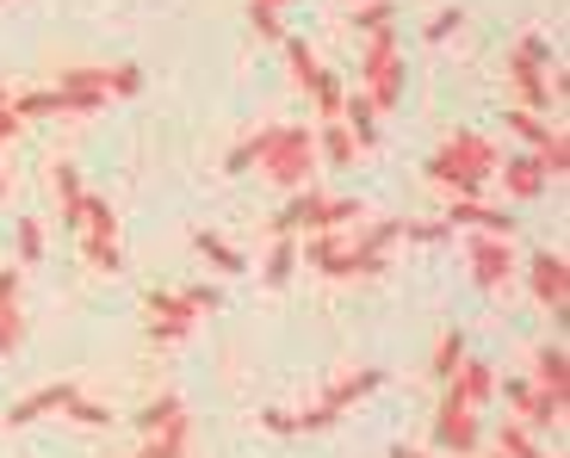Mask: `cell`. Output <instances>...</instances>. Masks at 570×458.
Returning a JSON list of instances; mask_svg holds the SVG:
<instances>
[{
  "label": "cell",
  "instance_id": "2e32d148",
  "mask_svg": "<svg viewBox=\"0 0 570 458\" xmlns=\"http://www.w3.org/2000/svg\"><path fill=\"white\" fill-rule=\"evenodd\" d=\"M50 192H57V217H62V229H81V211H87L81 168H69V161H57V168H50Z\"/></svg>",
  "mask_w": 570,
  "mask_h": 458
},
{
  "label": "cell",
  "instance_id": "f546056e",
  "mask_svg": "<svg viewBox=\"0 0 570 458\" xmlns=\"http://www.w3.org/2000/svg\"><path fill=\"white\" fill-rule=\"evenodd\" d=\"M502 125H509L514 137H521V143H533V149H540L546 137H552V125H546V112H528V106H514V112H502Z\"/></svg>",
  "mask_w": 570,
  "mask_h": 458
},
{
  "label": "cell",
  "instance_id": "30bf717a",
  "mask_svg": "<svg viewBox=\"0 0 570 458\" xmlns=\"http://www.w3.org/2000/svg\"><path fill=\"white\" fill-rule=\"evenodd\" d=\"M528 286H533V298H540V310L564 316V303H570V260L558 255V248H540V255L528 260Z\"/></svg>",
  "mask_w": 570,
  "mask_h": 458
},
{
  "label": "cell",
  "instance_id": "7a4b0ae2",
  "mask_svg": "<svg viewBox=\"0 0 570 458\" xmlns=\"http://www.w3.org/2000/svg\"><path fill=\"white\" fill-rule=\"evenodd\" d=\"M497 143H490V137H478V130H459L453 143L441 149V156L428 161V187H441L446 199H478V192L490 187V180H497Z\"/></svg>",
  "mask_w": 570,
  "mask_h": 458
},
{
  "label": "cell",
  "instance_id": "7bdbcfd3",
  "mask_svg": "<svg viewBox=\"0 0 570 458\" xmlns=\"http://www.w3.org/2000/svg\"><path fill=\"white\" fill-rule=\"evenodd\" d=\"M19 130H26V118H19V112H13V100H7V106H0V149L13 143Z\"/></svg>",
  "mask_w": 570,
  "mask_h": 458
},
{
  "label": "cell",
  "instance_id": "484cf974",
  "mask_svg": "<svg viewBox=\"0 0 570 458\" xmlns=\"http://www.w3.org/2000/svg\"><path fill=\"white\" fill-rule=\"evenodd\" d=\"M533 161H540V168H546V180H552V187H558V180H564V173H570V137H564V130L552 125V137H546L540 149H533Z\"/></svg>",
  "mask_w": 570,
  "mask_h": 458
},
{
  "label": "cell",
  "instance_id": "d590c367",
  "mask_svg": "<svg viewBox=\"0 0 570 458\" xmlns=\"http://www.w3.org/2000/svg\"><path fill=\"white\" fill-rule=\"evenodd\" d=\"M354 236H360V248H372V255H385V248L403 236V217H379L372 229H354Z\"/></svg>",
  "mask_w": 570,
  "mask_h": 458
},
{
  "label": "cell",
  "instance_id": "4dcf8cb0",
  "mask_svg": "<svg viewBox=\"0 0 570 458\" xmlns=\"http://www.w3.org/2000/svg\"><path fill=\"white\" fill-rule=\"evenodd\" d=\"M497 452L502 458H546L540 446H533V428H521V421H502L497 428Z\"/></svg>",
  "mask_w": 570,
  "mask_h": 458
},
{
  "label": "cell",
  "instance_id": "4fadbf2b",
  "mask_svg": "<svg viewBox=\"0 0 570 458\" xmlns=\"http://www.w3.org/2000/svg\"><path fill=\"white\" fill-rule=\"evenodd\" d=\"M446 223L471 229V236H514V217L497 211V205H484V199H453L446 205Z\"/></svg>",
  "mask_w": 570,
  "mask_h": 458
},
{
  "label": "cell",
  "instance_id": "f35d334b",
  "mask_svg": "<svg viewBox=\"0 0 570 458\" xmlns=\"http://www.w3.org/2000/svg\"><path fill=\"white\" fill-rule=\"evenodd\" d=\"M459 26H465V13H459V7H441V13H434V19L422 26V38H428V43H446Z\"/></svg>",
  "mask_w": 570,
  "mask_h": 458
},
{
  "label": "cell",
  "instance_id": "8fae6325",
  "mask_svg": "<svg viewBox=\"0 0 570 458\" xmlns=\"http://www.w3.org/2000/svg\"><path fill=\"white\" fill-rule=\"evenodd\" d=\"M199 322L205 316L193 310L186 291H149V335H156V341H186Z\"/></svg>",
  "mask_w": 570,
  "mask_h": 458
},
{
  "label": "cell",
  "instance_id": "e575fe53",
  "mask_svg": "<svg viewBox=\"0 0 570 458\" xmlns=\"http://www.w3.org/2000/svg\"><path fill=\"white\" fill-rule=\"evenodd\" d=\"M311 100H316V112H323V125H328V118H342L347 81H342V74H323V81H316V93H311Z\"/></svg>",
  "mask_w": 570,
  "mask_h": 458
},
{
  "label": "cell",
  "instance_id": "74e56055",
  "mask_svg": "<svg viewBox=\"0 0 570 458\" xmlns=\"http://www.w3.org/2000/svg\"><path fill=\"white\" fill-rule=\"evenodd\" d=\"M248 26H255L261 38H273V43L285 38V26H279V7H267V0H248Z\"/></svg>",
  "mask_w": 570,
  "mask_h": 458
},
{
  "label": "cell",
  "instance_id": "1f68e13d",
  "mask_svg": "<svg viewBox=\"0 0 570 458\" xmlns=\"http://www.w3.org/2000/svg\"><path fill=\"white\" fill-rule=\"evenodd\" d=\"M57 87L62 93H87V100H112V93H106V69H62Z\"/></svg>",
  "mask_w": 570,
  "mask_h": 458
},
{
  "label": "cell",
  "instance_id": "9a60e30c",
  "mask_svg": "<svg viewBox=\"0 0 570 458\" xmlns=\"http://www.w3.org/2000/svg\"><path fill=\"white\" fill-rule=\"evenodd\" d=\"M26 310H19V267H0V354H19Z\"/></svg>",
  "mask_w": 570,
  "mask_h": 458
},
{
  "label": "cell",
  "instance_id": "bcb514c9",
  "mask_svg": "<svg viewBox=\"0 0 570 458\" xmlns=\"http://www.w3.org/2000/svg\"><path fill=\"white\" fill-rule=\"evenodd\" d=\"M0 199H7V173H0Z\"/></svg>",
  "mask_w": 570,
  "mask_h": 458
},
{
  "label": "cell",
  "instance_id": "b9f144b4",
  "mask_svg": "<svg viewBox=\"0 0 570 458\" xmlns=\"http://www.w3.org/2000/svg\"><path fill=\"white\" fill-rule=\"evenodd\" d=\"M186 298H193V310H199V316L224 310V291H217V286H186Z\"/></svg>",
  "mask_w": 570,
  "mask_h": 458
},
{
  "label": "cell",
  "instance_id": "603a6c76",
  "mask_svg": "<svg viewBox=\"0 0 570 458\" xmlns=\"http://www.w3.org/2000/svg\"><path fill=\"white\" fill-rule=\"evenodd\" d=\"M292 272H298V236H273V255L261 267V286H292Z\"/></svg>",
  "mask_w": 570,
  "mask_h": 458
},
{
  "label": "cell",
  "instance_id": "c3c4849f",
  "mask_svg": "<svg viewBox=\"0 0 570 458\" xmlns=\"http://www.w3.org/2000/svg\"><path fill=\"white\" fill-rule=\"evenodd\" d=\"M497 458H502V452H497Z\"/></svg>",
  "mask_w": 570,
  "mask_h": 458
},
{
  "label": "cell",
  "instance_id": "ac0fdd59",
  "mask_svg": "<svg viewBox=\"0 0 570 458\" xmlns=\"http://www.w3.org/2000/svg\"><path fill=\"white\" fill-rule=\"evenodd\" d=\"M497 180H502V192L509 199H540L552 180H546V168L533 156H514V161H497Z\"/></svg>",
  "mask_w": 570,
  "mask_h": 458
},
{
  "label": "cell",
  "instance_id": "ab89813d",
  "mask_svg": "<svg viewBox=\"0 0 570 458\" xmlns=\"http://www.w3.org/2000/svg\"><path fill=\"white\" fill-rule=\"evenodd\" d=\"M19 260H26V267H38V260H43V223H38V217L19 223Z\"/></svg>",
  "mask_w": 570,
  "mask_h": 458
},
{
  "label": "cell",
  "instance_id": "277c9868",
  "mask_svg": "<svg viewBox=\"0 0 570 458\" xmlns=\"http://www.w3.org/2000/svg\"><path fill=\"white\" fill-rule=\"evenodd\" d=\"M360 217H366V205H360V199H335V192H323V187H298V192H292V205L273 217V236L347 229V223H360Z\"/></svg>",
  "mask_w": 570,
  "mask_h": 458
},
{
  "label": "cell",
  "instance_id": "ffe728a7",
  "mask_svg": "<svg viewBox=\"0 0 570 458\" xmlns=\"http://www.w3.org/2000/svg\"><path fill=\"white\" fill-rule=\"evenodd\" d=\"M285 43V69H292V87H298V93H316V81H323V57H316L311 43L304 38H279Z\"/></svg>",
  "mask_w": 570,
  "mask_h": 458
},
{
  "label": "cell",
  "instance_id": "836d02e7",
  "mask_svg": "<svg viewBox=\"0 0 570 458\" xmlns=\"http://www.w3.org/2000/svg\"><path fill=\"white\" fill-rule=\"evenodd\" d=\"M106 93H112V100H137V93H142V69H137V62H112V69H106Z\"/></svg>",
  "mask_w": 570,
  "mask_h": 458
},
{
  "label": "cell",
  "instance_id": "8992f818",
  "mask_svg": "<svg viewBox=\"0 0 570 458\" xmlns=\"http://www.w3.org/2000/svg\"><path fill=\"white\" fill-rule=\"evenodd\" d=\"M311 267L323 272V279H379L385 272V255H372V248H360L354 229H316L311 236Z\"/></svg>",
  "mask_w": 570,
  "mask_h": 458
},
{
  "label": "cell",
  "instance_id": "7402d4cb",
  "mask_svg": "<svg viewBox=\"0 0 570 458\" xmlns=\"http://www.w3.org/2000/svg\"><path fill=\"white\" fill-rule=\"evenodd\" d=\"M342 125L354 130L360 149H379V112H372L366 93H347V100H342Z\"/></svg>",
  "mask_w": 570,
  "mask_h": 458
},
{
  "label": "cell",
  "instance_id": "e0dca14e",
  "mask_svg": "<svg viewBox=\"0 0 570 458\" xmlns=\"http://www.w3.org/2000/svg\"><path fill=\"white\" fill-rule=\"evenodd\" d=\"M75 397V385H43V390H31V397H19L13 409H7V428H31V421H43V416H62V402Z\"/></svg>",
  "mask_w": 570,
  "mask_h": 458
},
{
  "label": "cell",
  "instance_id": "cb8c5ba5",
  "mask_svg": "<svg viewBox=\"0 0 570 458\" xmlns=\"http://www.w3.org/2000/svg\"><path fill=\"white\" fill-rule=\"evenodd\" d=\"M533 385L552 390V397H564V390H570V359H564V347H540V359H533Z\"/></svg>",
  "mask_w": 570,
  "mask_h": 458
},
{
  "label": "cell",
  "instance_id": "52a82bcc",
  "mask_svg": "<svg viewBox=\"0 0 570 458\" xmlns=\"http://www.w3.org/2000/svg\"><path fill=\"white\" fill-rule=\"evenodd\" d=\"M75 236H81V260H87L94 272H106V279H112V272H125V248H118V211L100 199V192H87V211H81V229H75Z\"/></svg>",
  "mask_w": 570,
  "mask_h": 458
},
{
  "label": "cell",
  "instance_id": "60d3db41",
  "mask_svg": "<svg viewBox=\"0 0 570 458\" xmlns=\"http://www.w3.org/2000/svg\"><path fill=\"white\" fill-rule=\"evenodd\" d=\"M403 236H410V242H446V236H453V223H403Z\"/></svg>",
  "mask_w": 570,
  "mask_h": 458
},
{
  "label": "cell",
  "instance_id": "44dd1931",
  "mask_svg": "<svg viewBox=\"0 0 570 458\" xmlns=\"http://www.w3.org/2000/svg\"><path fill=\"white\" fill-rule=\"evenodd\" d=\"M316 156H323L328 168H354V156H360V143H354V130H347L342 118H328V125L316 130Z\"/></svg>",
  "mask_w": 570,
  "mask_h": 458
},
{
  "label": "cell",
  "instance_id": "f1b7e54d",
  "mask_svg": "<svg viewBox=\"0 0 570 458\" xmlns=\"http://www.w3.org/2000/svg\"><path fill=\"white\" fill-rule=\"evenodd\" d=\"M174 421H186V402L168 390V397H156V402L137 416V428H142V434H161V428H174Z\"/></svg>",
  "mask_w": 570,
  "mask_h": 458
},
{
  "label": "cell",
  "instance_id": "f6af8a7d",
  "mask_svg": "<svg viewBox=\"0 0 570 458\" xmlns=\"http://www.w3.org/2000/svg\"><path fill=\"white\" fill-rule=\"evenodd\" d=\"M267 7H279V13H285V7H292V0H267Z\"/></svg>",
  "mask_w": 570,
  "mask_h": 458
},
{
  "label": "cell",
  "instance_id": "7c38bea8",
  "mask_svg": "<svg viewBox=\"0 0 570 458\" xmlns=\"http://www.w3.org/2000/svg\"><path fill=\"white\" fill-rule=\"evenodd\" d=\"M497 390H509L521 428H564V397H552L540 385H497Z\"/></svg>",
  "mask_w": 570,
  "mask_h": 458
},
{
  "label": "cell",
  "instance_id": "83f0119b",
  "mask_svg": "<svg viewBox=\"0 0 570 458\" xmlns=\"http://www.w3.org/2000/svg\"><path fill=\"white\" fill-rule=\"evenodd\" d=\"M459 359H465V335H459V329H446L441 341H434V359H428V372H434V378L446 385V378L459 372Z\"/></svg>",
  "mask_w": 570,
  "mask_h": 458
},
{
  "label": "cell",
  "instance_id": "d6a6232c",
  "mask_svg": "<svg viewBox=\"0 0 570 458\" xmlns=\"http://www.w3.org/2000/svg\"><path fill=\"white\" fill-rule=\"evenodd\" d=\"M62 416H69L75 428H112V409H106V402H94V397H81V390L62 402Z\"/></svg>",
  "mask_w": 570,
  "mask_h": 458
},
{
  "label": "cell",
  "instance_id": "5bb4252c",
  "mask_svg": "<svg viewBox=\"0 0 570 458\" xmlns=\"http://www.w3.org/2000/svg\"><path fill=\"white\" fill-rule=\"evenodd\" d=\"M497 385H502L497 366H490V359H471V354L459 359V372L446 378V390H453L459 402H471V409H484V402L497 397Z\"/></svg>",
  "mask_w": 570,
  "mask_h": 458
},
{
  "label": "cell",
  "instance_id": "9c48e42d",
  "mask_svg": "<svg viewBox=\"0 0 570 458\" xmlns=\"http://www.w3.org/2000/svg\"><path fill=\"white\" fill-rule=\"evenodd\" d=\"M478 440H484V421H478V409L471 402H459L453 390L441 397V416H434V446L453 458H471L478 452Z\"/></svg>",
  "mask_w": 570,
  "mask_h": 458
},
{
  "label": "cell",
  "instance_id": "3957f363",
  "mask_svg": "<svg viewBox=\"0 0 570 458\" xmlns=\"http://www.w3.org/2000/svg\"><path fill=\"white\" fill-rule=\"evenodd\" d=\"M360 93L372 100V112L385 118V112H397L403 106V38H397V26H379V31H366V57H360Z\"/></svg>",
  "mask_w": 570,
  "mask_h": 458
},
{
  "label": "cell",
  "instance_id": "d6986e66",
  "mask_svg": "<svg viewBox=\"0 0 570 458\" xmlns=\"http://www.w3.org/2000/svg\"><path fill=\"white\" fill-rule=\"evenodd\" d=\"M379 385H385V372H379V366H360V372H342V378H335V385L323 390V402L335 409V416H342V409H354V402L372 397Z\"/></svg>",
  "mask_w": 570,
  "mask_h": 458
},
{
  "label": "cell",
  "instance_id": "8d00e7d4",
  "mask_svg": "<svg viewBox=\"0 0 570 458\" xmlns=\"http://www.w3.org/2000/svg\"><path fill=\"white\" fill-rule=\"evenodd\" d=\"M391 0H354V31H379V26H391Z\"/></svg>",
  "mask_w": 570,
  "mask_h": 458
},
{
  "label": "cell",
  "instance_id": "d4e9b609",
  "mask_svg": "<svg viewBox=\"0 0 570 458\" xmlns=\"http://www.w3.org/2000/svg\"><path fill=\"white\" fill-rule=\"evenodd\" d=\"M186 440H193V421H174V428H161V434H142L137 458H186Z\"/></svg>",
  "mask_w": 570,
  "mask_h": 458
},
{
  "label": "cell",
  "instance_id": "7dc6e473",
  "mask_svg": "<svg viewBox=\"0 0 570 458\" xmlns=\"http://www.w3.org/2000/svg\"><path fill=\"white\" fill-rule=\"evenodd\" d=\"M0 106H7V81H0Z\"/></svg>",
  "mask_w": 570,
  "mask_h": 458
},
{
  "label": "cell",
  "instance_id": "6da1fadb",
  "mask_svg": "<svg viewBox=\"0 0 570 458\" xmlns=\"http://www.w3.org/2000/svg\"><path fill=\"white\" fill-rule=\"evenodd\" d=\"M261 168V180H273V187L298 192L316 180V168H323V156H316V130L311 125H267L255 130L236 156H229V173H248Z\"/></svg>",
  "mask_w": 570,
  "mask_h": 458
},
{
  "label": "cell",
  "instance_id": "ee69618b",
  "mask_svg": "<svg viewBox=\"0 0 570 458\" xmlns=\"http://www.w3.org/2000/svg\"><path fill=\"white\" fill-rule=\"evenodd\" d=\"M391 458H434V452H415V446H391Z\"/></svg>",
  "mask_w": 570,
  "mask_h": 458
},
{
  "label": "cell",
  "instance_id": "ba28073f",
  "mask_svg": "<svg viewBox=\"0 0 570 458\" xmlns=\"http://www.w3.org/2000/svg\"><path fill=\"white\" fill-rule=\"evenodd\" d=\"M465 267H471V286L478 291H509L521 260H514L509 236H471L465 242Z\"/></svg>",
  "mask_w": 570,
  "mask_h": 458
},
{
  "label": "cell",
  "instance_id": "5b68a950",
  "mask_svg": "<svg viewBox=\"0 0 570 458\" xmlns=\"http://www.w3.org/2000/svg\"><path fill=\"white\" fill-rule=\"evenodd\" d=\"M509 87H514V100L528 106V112H552L558 87H552V50H546L540 31L514 38V50H509Z\"/></svg>",
  "mask_w": 570,
  "mask_h": 458
},
{
  "label": "cell",
  "instance_id": "4316f807",
  "mask_svg": "<svg viewBox=\"0 0 570 458\" xmlns=\"http://www.w3.org/2000/svg\"><path fill=\"white\" fill-rule=\"evenodd\" d=\"M193 248H199V255L212 260L217 272H243V267H248V260H243L236 248L224 242V236H212V229H193Z\"/></svg>",
  "mask_w": 570,
  "mask_h": 458
}]
</instances>
